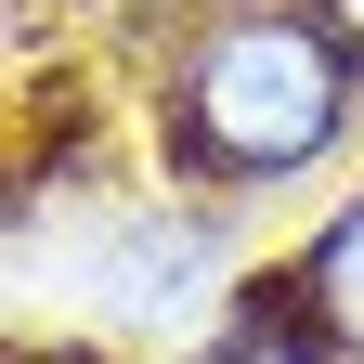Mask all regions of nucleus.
Masks as SVG:
<instances>
[{
  "label": "nucleus",
  "mask_w": 364,
  "mask_h": 364,
  "mask_svg": "<svg viewBox=\"0 0 364 364\" xmlns=\"http://www.w3.org/2000/svg\"><path fill=\"white\" fill-rule=\"evenodd\" d=\"M260 364H287V351H260Z\"/></svg>",
  "instance_id": "nucleus-4"
},
{
  "label": "nucleus",
  "mask_w": 364,
  "mask_h": 364,
  "mask_svg": "<svg viewBox=\"0 0 364 364\" xmlns=\"http://www.w3.org/2000/svg\"><path fill=\"white\" fill-rule=\"evenodd\" d=\"M312 26H326V39H338V53L364 65V0H312Z\"/></svg>",
  "instance_id": "nucleus-3"
},
{
  "label": "nucleus",
  "mask_w": 364,
  "mask_h": 364,
  "mask_svg": "<svg viewBox=\"0 0 364 364\" xmlns=\"http://www.w3.org/2000/svg\"><path fill=\"white\" fill-rule=\"evenodd\" d=\"M351 117V53L312 14H273V0H247V14H221L196 39V65H182V156L221 169V182H287L338 144Z\"/></svg>",
  "instance_id": "nucleus-1"
},
{
  "label": "nucleus",
  "mask_w": 364,
  "mask_h": 364,
  "mask_svg": "<svg viewBox=\"0 0 364 364\" xmlns=\"http://www.w3.org/2000/svg\"><path fill=\"white\" fill-rule=\"evenodd\" d=\"M299 287H312V326H326L338 351H364V196L312 235V260H299Z\"/></svg>",
  "instance_id": "nucleus-2"
}]
</instances>
